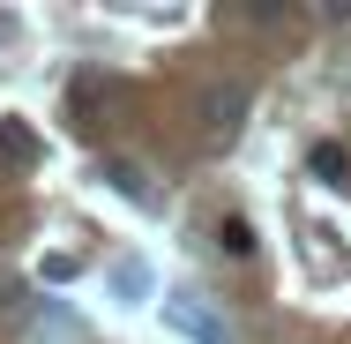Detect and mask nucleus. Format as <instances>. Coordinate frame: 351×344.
<instances>
[{"label": "nucleus", "mask_w": 351, "mask_h": 344, "mask_svg": "<svg viewBox=\"0 0 351 344\" xmlns=\"http://www.w3.org/2000/svg\"><path fill=\"white\" fill-rule=\"evenodd\" d=\"M105 180H112V187H120L135 209H157V187L142 180V165H105Z\"/></svg>", "instance_id": "obj_3"}, {"label": "nucleus", "mask_w": 351, "mask_h": 344, "mask_svg": "<svg viewBox=\"0 0 351 344\" xmlns=\"http://www.w3.org/2000/svg\"><path fill=\"white\" fill-rule=\"evenodd\" d=\"M306 165H314V180H329V187H337V180L351 172V150H344V142H314V157H306Z\"/></svg>", "instance_id": "obj_5"}, {"label": "nucleus", "mask_w": 351, "mask_h": 344, "mask_svg": "<svg viewBox=\"0 0 351 344\" xmlns=\"http://www.w3.org/2000/svg\"><path fill=\"white\" fill-rule=\"evenodd\" d=\"M30 337H38V344H82V322L60 314V307H45V314L30 322Z\"/></svg>", "instance_id": "obj_4"}, {"label": "nucleus", "mask_w": 351, "mask_h": 344, "mask_svg": "<svg viewBox=\"0 0 351 344\" xmlns=\"http://www.w3.org/2000/svg\"><path fill=\"white\" fill-rule=\"evenodd\" d=\"M217 247H224L232 262H247V255H254V225H247V217H224V225H217Z\"/></svg>", "instance_id": "obj_6"}, {"label": "nucleus", "mask_w": 351, "mask_h": 344, "mask_svg": "<svg viewBox=\"0 0 351 344\" xmlns=\"http://www.w3.org/2000/svg\"><path fill=\"white\" fill-rule=\"evenodd\" d=\"M239 128H247V90L239 82H210L195 98V135H202V150H232Z\"/></svg>", "instance_id": "obj_1"}, {"label": "nucleus", "mask_w": 351, "mask_h": 344, "mask_svg": "<svg viewBox=\"0 0 351 344\" xmlns=\"http://www.w3.org/2000/svg\"><path fill=\"white\" fill-rule=\"evenodd\" d=\"M0 307H23V277L15 270H0Z\"/></svg>", "instance_id": "obj_8"}, {"label": "nucleus", "mask_w": 351, "mask_h": 344, "mask_svg": "<svg viewBox=\"0 0 351 344\" xmlns=\"http://www.w3.org/2000/svg\"><path fill=\"white\" fill-rule=\"evenodd\" d=\"M165 322L180 330V337H195V344H232V330H224V314H217L202 292H172L165 299Z\"/></svg>", "instance_id": "obj_2"}, {"label": "nucleus", "mask_w": 351, "mask_h": 344, "mask_svg": "<svg viewBox=\"0 0 351 344\" xmlns=\"http://www.w3.org/2000/svg\"><path fill=\"white\" fill-rule=\"evenodd\" d=\"M0 157H15V165H30V157H38V142H30L23 128H15V120H8V128H0Z\"/></svg>", "instance_id": "obj_7"}]
</instances>
